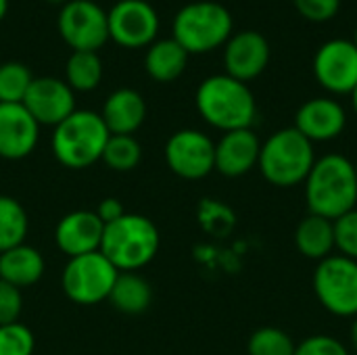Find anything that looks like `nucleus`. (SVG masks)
Segmentation results:
<instances>
[{
  "label": "nucleus",
  "instance_id": "1",
  "mask_svg": "<svg viewBox=\"0 0 357 355\" xmlns=\"http://www.w3.org/2000/svg\"><path fill=\"white\" fill-rule=\"evenodd\" d=\"M305 186L310 213L326 220H339L357 205L356 163L341 153H326L316 159Z\"/></svg>",
  "mask_w": 357,
  "mask_h": 355
},
{
  "label": "nucleus",
  "instance_id": "2",
  "mask_svg": "<svg viewBox=\"0 0 357 355\" xmlns=\"http://www.w3.org/2000/svg\"><path fill=\"white\" fill-rule=\"evenodd\" d=\"M195 105L203 121L220 132L251 128L257 117V103L249 84L228 73L205 77L197 88Z\"/></svg>",
  "mask_w": 357,
  "mask_h": 355
},
{
  "label": "nucleus",
  "instance_id": "3",
  "mask_svg": "<svg viewBox=\"0 0 357 355\" xmlns=\"http://www.w3.org/2000/svg\"><path fill=\"white\" fill-rule=\"evenodd\" d=\"M316 159L314 142L295 128H282L261 142L257 167L272 186L293 188L307 180Z\"/></svg>",
  "mask_w": 357,
  "mask_h": 355
},
{
  "label": "nucleus",
  "instance_id": "4",
  "mask_svg": "<svg viewBox=\"0 0 357 355\" xmlns=\"http://www.w3.org/2000/svg\"><path fill=\"white\" fill-rule=\"evenodd\" d=\"M109 136L111 132L107 130L100 113L75 109L54 128L50 144L61 165L67 169H86L102 159Z\"/></svg>",
  "mask_w": 357,
  "mask_h": 355
},
{
  "label": "nucleus",
  "instance_id": "5",
  "mask_svg": "<svg viewBox=\"0 0 357 355\" xmlns=\"http://www.w3.org/2000/svg\"><path fill=\"white\" fill-rule=\"evenodd\" d=\"M159 245V230L146 216L126 213L105 226L100 253L119 272H136L155 259Z\"/></svg>",
  "mask_w": 357,
  "mask_h": 355
},
{
  "label": "nucleus",
  "instance_id": "6",
  "mask_svg": "<svg viewBox=\"0 0 357 355\" xmlns=\"http://www.w3.org/2000/svg\"><path fill=\"white\" fill-rule=\"evenodd\" d=\"M234 29L230 10L213 0L184 4L174 17V40L188 54H205L224 46Z\"/></svg>",
  "mask_w": 357,
  "mask_h": 355
},
{
  "label": "nucleus",
  "instance_id": "7",
  "mask_svg": "<svg viewBox=\"0 0 357 355\" xmlns=\"http://www.w3.org/2000/svg\"><path fill=\"white\" fill-rule=\"evenodd\" d=\"M119 270L100 253H86L71 257L61 274V287L67 299L77 305H96L107 301Z\"/></svg>",
  "mask_w": 357,
  "mask_h": 355
},
{
  "label": "nucleus",
  "instance_id": "8",
  "mask_svg": "<svg viewBox=\"0 0 357 355\" xmlns=\"http://www.w3.org/2000/svg\"><path fill=\"white\" fill-rule=\"evenodd\" d=\"M314 293L320 305L337 318L357 316V262L333 253L314 270Z\"/></svg>",
  "mask_w": 357,
  "mask_h": 355
},
{
  "label": "nucleus",
  "instance_id": "9",
  "mask_svg": "<svg viewBox=\"0 0 357 355\" xmlns=\"http://www.w3.org/2000/svg\"><path fill=\"white\" fill-rule=\"evenodd\" d=\"M56 27L71 50L98 52L109 40L107 10L92 0H67L59 13Z\"/></svg>",
  "mask_w": 357,
  "mask_h": 355
},
{
  "label": "nucleus",
  "instance_id": "10",
  "mask_svg": "<svg viewBox=\"0 0 357 355\" xmlns=\"http://www.w3.org/2000/svg\"><path fill=\"white\" fill-rule=\"evenodd\" d=\"M165 161L178 178L203 180L215 172V142L201 130H178L165 142Z\"/></svg>",
  "mask_w": 357,
  "mask_h": 355
},
{
  "label": "nucleus",
  "instance_id": "11",
  "mask_svg": "<svg viewBox=\"0 0 357 355\" xmlns=\"http://www.w3.org/2000/svg\"><path fill=\"white\" fill-rule=\"evenodd\" d=\"M109 38L121 48H149L159 33V15L146 0H119L107 10Z\"/></svg>",
  "mask_w": 357,
  "mask_h": 355
},
{
  "label": "nucleus",
  "instance_id": "12",
  "mask_svg": "<svg viewBox=\"0 0 357 355\" xmlns=\"http://www.w3.org/2000/svg\"><path fill=\"white\" fill-rule=\"evenodd\" d=\"M314 77L331 94H351L357 86V46L354 40L335 38L314 54Z\"/></svg>",
  "mask_w": 357,
  "mask_h": 355
},
{
  "label": "nucleus",
  "instance_id": "13",
  "mask_svg": "<svg viewBox=\"0 0 357 355\" xmlns=\"http://www.w3.org/2000/svg\"><path fill=\"white\" fill-rule=\"evenodd\" d=\"M23 107L31 113V117L42 126L56 128L63 119H67L75 111V92L61 77H33Z\"/></svg>",
  "mask_w": 357,
  "mask_h": 355
},
{
  "label": "nucleus",
  "instance_id": "14",
  "mask_svg": "<svg viewBox=\"0 0 357 355\" xmlns=\"http://www.w3.org/2000/svg\"><path fill=\"white\" fill-rule=\"evenodd\" d=\"M270 42L264 33L255 29H245L232 33L230 40L224 44V67L226 73L238 82H253L257 80L268 63H270Z\"/></svg>",
  "mask_w": 357,
  "mask_h": 355
},
{
  "label": "nucleus",
  "instance_id": "15",
  "mask_svg": "<svg viewBox=\"0 0 357 355\" xmlns=\"http://www.w3.org/2000/svg\"><path fill=\"white\" fill-rule=\"evenodd\" d=\"M40 142V123L23 103H0V159L21 161Z\"/></svg>",
  "mask_w": 357,
  "mask_h": 355
},
{
  "label": "nucleus",
  "instance_id": "16",
  "mask_svg": "<svg viewBox=\"0 0 357 355\" xmlns=\"http://www.w3.org/2000/svg\"><path fill=\"white\" fill-rule=\"evenodd\" d=\"M310 142L337 140L347 128V111L333 96H316L305 100L295 113V126Z\"/></svg>",
  "mask_w": 357,
  "mask_h": 355
},
{
  "label": "nucleus",
  "instance_id": "17",
  "mask_svg": "<svg viewBox=\"0 0 357 355\" xmlns=\"http://www.w3.org/2000/svg\"><path fill=\"white\" fill-rule=\"evenodd\" d=\"M102 232H105V224L98 220L94 211L77 209L59 220L54 228V243L59 251L71 259V257L100 251Z\"/></svg>",
  "mask_w": 357,
  "mask_h": 355
},
{
  "label": "nucleus",
  "instance_id": "18",
  "mask_svg": "<svg viewBox=\"0 0 357 355\" xmlns=\"http://www.w3.org/2000/svg\"><path fill=\"white\" fill-rule=\"evenodd\" d=\"M259 151V136L251 128L224 132L215 142V172L226 178L247 176L257 167Z\"/></svg>",
  "mask_w": 357,
  "mask_h": 355
},
{
  "label": "nucleus",
  "instance_id": "19",
  "mask_svg": "<svg viewBox=\"0 0 357 355\" xmlns=\"http://www.w3.org/2000/svg\"><path fill=\"white\" fill-rule=\"evenodd\" d=\"M100 117L111 134L134 136L146 119V103L138 90L117 88L107 96Z\"/></svg>",
  "mask_w": 357,
  "mask_h": 355
},
{
  "label": "nucleus",
  "instance_id": "20",
  "mask_svg": "<svg viewBox=\"0 0 357 355\" xmlns=\"http://www.w3.org/2000/svg\"><path fill=\"white\" fill-rule=\"evenodd\" d=\"M44 270L46 264L42 253L25 243L0 253V278L19 291L33 287L44 276Z\"/></svg>",
  "mask_w": 357,
  "mask_h": 355
},
{
  "label": "nucleus",
  "instance_id": "21",
  "mask_svg": "<svg viewBox=\"0 0 357 355\" xmlns=\"http://www.w3.org/2000/svg\"><path fill=\"white\" fill-rule=\"evenodd\" d=\"M297 251L314 262H322L335 251V222L322 216L307 213L295 230Z\"/></svg>",
  "mask_w": 357,
  "mask_h": 355
},
{
  "label": "nucleus",
  "instance_id": "22",
  "mask_svg": "<svg viewBox=\"0 0 357 355\" xmlns=\"http://www.w3.org/2000/svg\"><path fill=\"white\" fill-rule=\"evenodd\" d=\"M188 52L174 40V38H163L155 40L144 54V69L146 73L161 84L178 80L186 65H188Z\"/></svg>",
  "mask_w": 357,
  "mask_h": 355
},
{
  "label": "nucleus",
  "instance_id": "23",
  "mask_svg": "<svg viewBox=\"0 0 357 355\" xmlns=\"http://www.w3.org/2000/svg\"><path fill=\"white\" fill-rule=\"evenodd\" d=\"M117 312L128 316H138L151 308L153 289L146 278L136 272H119L111 295L107 299Z\"/></svg>",
  "mask_w": 357,
  "mask_h": 355
},
{
  "label": "nucleus",
  "instance_id": "24",
  "mask_svg": "<svg viewBox=\"0 0 357 355\" xmlns=\"http://www.w3.org/2000/svg\"><path fill=\"white\" fill-rule=\"evenodd\" d=\"M102 80V61L98 52L73 50L65 63V82L73 92H92Z\"/></svg>",
  "mask_w": 357,
  "mask_h": 355
},
{
  "label": "nucleus",
  "instance_id": "25",
  "mask_svg": "<svg viewBox=\"0 0 357 355\" xmlns=\"http://www.w3.org/2000/svg\"><path fill=\"white\" fill-rule=\"evenodd\" d=\"M29 232V220L25 207L8 197L0 195V253L25 243Z\"/></svg>",
  "mask_w": 357,
  "mask_h": 355
},
{
  "label": "nucleus",
  "instance_id": "26",
  "mask_svg": "<svg viewBox=\"0 0 357 355\" xmlns=\"http://www.w3.org/2000/svg\"><path fill=\"white\" fill-rule=\"evenodd\" d=\"M142 159V146L134 136L111 134L102 153V161L113 172H132Z\"/></svg>",
  "mask_w": 357,
  "mask_h": 355
},
{
  "label": "nucleus",
  "instance_id": "27",
  "mask_svg": "<svg viewBox=\"0 0 357 355\" xmlns=\"http://www.w3.org/2000/svg\"><path fill=\"white\" fill-rule=\"evenodd\" d=\"M33 82L31 71L19 61H6L0 65V103H23Z\"/></svg>",
  "mask_w": 357,
  "mask_h": 355
},
{
  "label": "nucleus",
  "instance_id": "28",
  "mask_svg": "<svg viewBox=\"0 0 357 355\" xmlns=\"http://www.w3.org/2000/svg\"><path fill=\"white\" fill-rule=\"evenodd\" d=\"M295 341L289 333L276 326L257 328L249 337V355H295Z\"/></svg>",
  "mask_w": 357,
  "mask_h": 355
},
{
  "label": "nucleus",
  "instance_id": "29",
  "mask_svg": "<svg viewBox=\"0 0 357 355\" xmlns=\"http://www.w3.org/2000/svg\"><path fill=\"white\" fill-rule=\"evenodd\" d=\"M36 349L33 333L21 324H4L0 326V355H31Z\"/></svg>",
  "mask_w": 357,
  "mask_h": 355
},
{
  "label": "nucleus",
  "instance_id": "30",
  "mask_svg": "<svg viewBox=\"0 0 357 355\" xmlns=\"http://www.w3.org/2000/svg\"><path fill=\"white\" fill-rule=\"evenodd\" d=\"M335 249L357 262V207L335 220Z\"/></svg>",
  "mask_w": 357,
  "mask_h": 355
},
{
  "label": "nucleus",
  "instance_id": "31",
  "mask_svg": "<svg viewBox=\"0 0 357 355\" xmlns=\"http://www.w3.org/2000/svg\"><path fill=\"white\" fill-rule=\"evenodd\" d=\"M295 355H351L347 345L333 337V335H312L303 339L297 347Z\"/></svg>",
  "mask_w": 357,
  "mask_h": 355
},
{
  "label": "nucleus",
  "instance_id": "32",
  "mask_svg": "<svg viewBox=\"0 0 357 355\" xmlns=\"http://www.w3.org/2000/svg\"><path fill=\"white\" fill-rule=\"evenodd\" d=\"M297 13L314 23H324L337 17L341 10V0H293Z\"/></svg>",
  "mask_w": 357,
  "mask_h": 355
},
{
  "label": "nucleus",
  "instance_id": "33",
  "mask_svg": "<svg viewBox=\"0 0 357 355\" xmlns=\"http://www.w3.org/2000/svg\"><path fill=\"white\" fill-rule=\"evenodd\" d=\"M21 312H23L21 291L0 278V326L19 322Z\"/></svg>",
  "mask_w": 357,
  "mask_h": 355
},
{
  "label": "nucleus",
  "instance_id": "34",
  "mask_svg": "<svg viewBox=\"0 0 357 355\" xmlns=\"http://www.w3.org/2000/svg\"><path fill=\"white\" fill-rule=\"evenodd\" d=\"M94 213H96V216H98V220L107 226V224H111V222L119 220L121 216H126V209H123V205H121V201H119V199H115V197H107V199H102V201L96 205Z\"/></svg>",
  "mask_w": 357,
  "mask_h": 355
},
{
  "label": "nucleus",
  "instance_id": "35",
  "mask_svg": "<svg viewBox=\"0 0 357 355\" xmlns=\"http://www.w3.org/2000/svg\"><path fill=\"white\" fill-rule=\"evenodd\" d=\"M349 337H351V345H354V349H356V354H357V316L354 318V322H351V331H349Z\"/></svg>",
  "mask_w": 357,
  "mask_h": 355
},
{
  "label": "nucleus",
  "instance_id": "36",
  "mask_svg": "<svg viewBox=\"0 0 357 355\" xmlns=\"http://www.w3.org/2000/svg\"><path fill=\"white\" fill-rule=\"evenodd\" d=\"M6 13H8V0H0V21L6 17Z\"/></svg>",
  "mask_w": 357,
  "mask_h": 355
},
{
  "label": "nucleus",
  "instance_id": "37",
  "mask_svg": "<svg viewBox=\"0 0 357 355\" xmlns=\"http://www.w3.org/2000/svg\"><path fill=\"white\" fill-rule=\"evenodd\" d=\"M349 96H351V107H354V113L357 115V86H356V90H354Z\"/></svg>",
  "mask_w": 357,
  "mask_h": 355
},
{
  "label": "nucleus",
  "instance_id": "38",
  "mask_svg": "<svg viewBox=\"0 0 357 355\" xmlns=\"http://www.w3.org/2000/svg\"><path fill=\"white\" fill-rule=\"evenodd\" d=\"M46 2H50V4H65L67 0H46Z\"/></svg>",
  "mask_w": 357,
  "mask_h": 355
},
{
  "label": "nucleus",
  "instance_id": "39",
  "mask_svg": "<svg viewBox=\"0 0 357 355\" xmlns=\"http://www.w3.org/2000/svg\"><path fill=\"white\" fill-rule=\"evenodd\" d=\"M354 44L357 46V27H356V33H354Z\"/></svg>",
  "mask_w": 357,
  "mask_h": 355
},
{
  "label": "nucleus",
  "instance_id": "40",
  "mask_svg": "<svg viewBox=\"0 0 357 355\" xmlns=\"http://www.w3.org/2000/svg\"><path fill=\"white\" fill-rule=\"evenodd\" d=\"M356 176H357V163H356Z\"/></svg>",
  "mask_w": 357,
  "mask_h": 355
}]
</instances>
